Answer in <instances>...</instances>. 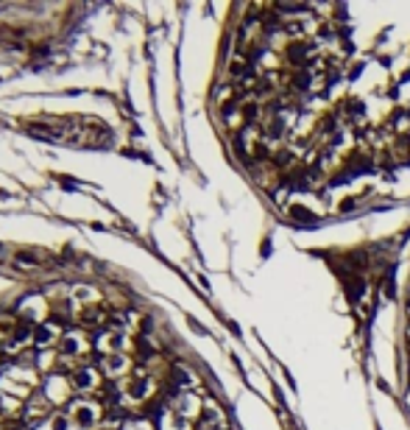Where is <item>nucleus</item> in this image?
I'll use <instances>...</instances> for the list:
<instances>
[{
  "label": "nucleus",
  "instance_id": "obj_7",
  "mask_svg": "<svg viewBox=\"0 0 410 430\" xmlns=\"http://www.w3.org/2000/svg\"><path fill=\"white\" fill-rule=\"evenodd\" d=\"M56 341H62V335H59V324H53V321H42L39 327L33 330V344L36 347H53Z\"/></svg>",
  "mask_w": 410,
  "mask_h": 430
},
{
  "label": "nucleus",
  "instance_id": "obj_15",
  "mask_svg": "<svg viewBox=\"0 0 410 430\" xmlns=\"http://www.w3.org/2000/svg\"><path fill=\"white\" fill-rule=\"evenodd\" d=\"M408 313H410V296H408Z\"/></svg>",
  "mask_w": 410,
  "mask_h": 430
},
{
  "label": "nucleus",
  "instance_id": "obj_6",
  "mask_svg": "<svg viewBox=\"0 0 410 430\" xmlns=\"http://www.w3.org/2000/svg\"><path fill=\"white\" fill-rule=\"evenodd\" d=\"M129 366H131V358L123 355V352H115V355H106L100 361V372L106 377H120L123 372H129Z\"/></svg>",
  "mask_w": 410,
  "mask_h": 430
},
{
  "label": "nucleus",
  "instance_id": "obj_5",
  "mask_svg": "<svg viewBox=\"0 0 410 430\" xmlns=\"http://www.w3.org/2000/svg\"><path fill=\"white\" fill-rule=\"evenodd\" d=\"M126 394L131 397L134 402H143L148 397L154 394V377H148V374H140V377H134L126 383Z\"/></svg>",
  "mask_w": 410,
  "mask_h": 430
},
{
  "label": "nucleus",
  "instance_id": "obj_3",
  "mask_svg": "<svg viewBox=\"0 0 410 430\" xmlns=\"http://www.w3.org/2000/svg\"><path fill=\"white\" fill-rule=\"evenodd\" d=\"M70 385H73L76 391H95L100 385V372L95 366H78L76 372H73Z\"/></svg>",
  "mask_w": 410,
  "mask_h": 430
},
{
  "label": "nucleus",
  "instance_id": "obj_4",
  "mask_svg": "<svg viewBox=\"0 0 410 430\" xmlns=\"http://www.w3.org/2000/svg\"><path fill=\"white\" fill-rule=\"evenodd\" d=\"M87 338H84V332H67L62 335L59 341V352H62V358H81L84 352H87Z\"/></svg>",
  "mask_w": 410,
  "mask_h": 430
},
{
  "label": "nucleus",
  "instance_id": "obj_14",
  "mask_svg": "<svg viewBox=\"0 0 410 430\" xmlns=\"http://www.w3.org/2000/svg\"><path fill=\"white\" fill-rule=\"evenodd\" d=\"M70 428V419L67 416H56L53 419V430H67Z\"/></svg>",
  "mask_w": 410,
  "mask_h": 430
},
{
  "label": "nucleus",
  "instance_id": "obj_12",
  "mask_svg": "<svg viewBox=\"0 0 410 430\" xmlns=\"http://www.w3.org/2000/svg\"><path fill=\"white\" fill-rule=\"evenodd\" d=\"M73 299H76V302H84V307H87V302L95 305V302H92V299H95L92 288H76V291H73Z\"/></svg>",
  "mask_w": 410,
  "mask_h": 430
},
{
  "label": "nucleus",
  "instance_id": "obj_10",
  "mask_svg": "<svg viewBox=\"0 0 410 430\" xmlns=\"http://www.w3.org/2000/svg\"><path fill=\"white\" fill-rule=\"evenodd\" d=\"M45 399L48 402H62L67 397V383H62V377H50V380H45Z\"/></svg>",
  "mask_w": 410,
  "mask_h": 430
},
{
  "label": "nucleus",
  "instance_id": "obj_8",
  "mask_svg": "<svg viewBox=\"0 0 410 430\" xmlns=\"http://www.w3.org/2000/svg\"><path fill=\"white\" fill-rule=\"evenodd\" d=\"M78 321H81L84 327H100L103 321H109V313H106L100 305H87V307L78 310Z\"/></svg>",
  "mask_w": 410,
  "mask_h": 430
},
{
  "label": "nucleus",
  "instance_id": "obj_2",
  "mask_svg": "<svg viewBox=\"0 0 410 430\" xmlns=\"http://www.w3.org/2000/svg\"><path fill=\"white\" fill-rule=\"evenodd\" d=\"M70 416H73V422H76L78 428H95V422L100 419V408L95 405V402H73V408H70Z\"/></svg>",
  "mask_w": 410,
  "mask_h": 430
},
{
  "label": "nucleus",
  "instance_id": "obj_9",
  "mask_svg": "<svg viewBox=\"0 0 410 430\" xmlns=\"http://www.w3.org/2000/svg\"><path fill=\"white\" fill-rule=\"evenodd\" d=\"M17 310H20V316L31 324V321H39V318H42L45 305H42V299H39V296H28V299H22V302H20Z\"/></svg>",
  "mask_w": 410,
  "mask_h": 430
},
{
  "label": "nucleus",
  "instance_id": "obj_13",
  "mask_svg": "<svg viewBox=\"0 0 410 430\" xmlns=\"http://www.w3.org/2000/svg\"><path fill=\"white\" fill-rule=\"evenodd\" d=\"M123 430H154L148 422H126V428Z\"/></svg>",
  "mask_w": 410,
  "mask_h": 430
},
{
  "label": "nucleus",
  "instance_id": "obj_11",
  "mask_svg": "<svg viewBox=\"0 0 410 430\" xmlns=\"http://www.w3.org/2000/svg\"><path fill=\"white\" fill-rule=\"evenodd\" d=\"M48 405H50V402H48L45 397H39V399L33 397L31 402L25 405V416H28V422H33V419H42L45 413H48Z\"/></svg>",
  "mask_w": 410,
  "mask_h": 430
},
{
  "label": "nucleus",
  "instance_id": "obj_1",
  "mask_svg": "<svg viewBox=\"0 0 410 430\" xmlns=\"http://www.w3.org/2000/svg\"><path fill=\"white\" fill-rule=\"evenodd\" d=\"M50 263V251L39 246H0V265H9L17 271H33Z\"/></svg>",
  "mask_w": 410,
  "mask_h": 430
}]
</instances>
